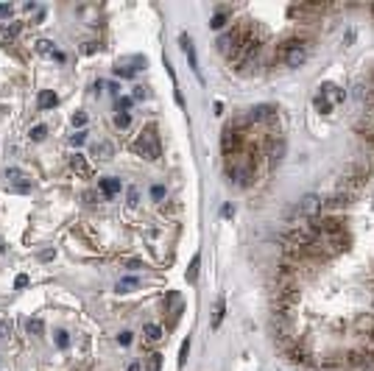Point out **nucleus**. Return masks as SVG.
Listing matches in <instances>:
<instances>
[{
    "label": "nucleus",
    "mask_w": 374,
    "mask_h": 371,
    "mask_svg": "<svg viewBox=\"0 0 374 371\" xmlns=\"http://www.w3.org/2000/svg\"><path fill=\"white\" fill-rule=\"evenodd\" d=\"M70 170H73L76 176H81V179H90V176H92L90 159H87V156H81V154H73V156H70Z\"/></svg>",
    "instance_id": "6"
},
{
    "label": "nucleus",
    "mask_w": 374,
    "mask_h": 371,
    "mask_svg": "<svg viewBox=\"0 0 374 371\" xmlns=\"http://www.w3.org/2000/svg\"><path fill=\"white\" fill-rule=\"evenodd\" d=\"M223 316H226V299H223V296H218L215 310H212V321H210V327H212V329H221Z\"/></svg>",
    "instance_id": "13"
},
{
    "label": "nucleus",
    "mask_w": 374,
    "mask_h": 371,
    "mask_svg": "<svg viewBox=\"0 0 374 371\" xmlns=\"http://www.w3.org/2000/svg\"><path fill=\"white\" fill-rule=\"evenodd\" d=\"M84 140H87V132H76L70 137V145H76V148H79V145H84Z\"/></svg>",
    "instance_id": "35"
},
{
    "label": "nucleus",
    "mask_w": 374,
    "mask_h": 371,
    "mask_svg": "<svg viewBox=\"0 0 374 371\" xmlns=\"http://www.w3.org/2000/svg\"><path fill=\"white\" fill-rule=\"evenodd\" d=\"M17 31H20V25L14 23V25H0V45H14V39H17Z\"/></svg>",
    "instance_id": "14"
},
{
    "label": "nucleus",
    "mask_w": 374,
    "mask_h": 371,
    "mask_svg": "<svg viewBox=\"0 0 374 371\" xmlns=\"http://www.w3.org/2000/svg\"><path fill=\"white\" fill-rule=\"evenodd\" d=\"M50 257H56V252H42L39 254V260H50Z\"/></svg>",
    "instance_id": "41"
},
{
    "label": "nucleus",
    "mask_w": 374,
    "mask_h": 371,
    "mask_svg": "<svg viewBox=\"0 0 374 371\" xmlns=\"http://www.w3.org/2000/svg\"><path fill=\"white\" fill-rule=\"evenodd\" d=\"M132 103H134V98H129V95L117 98V112H126V114H129V109H132Z\"/></svg>",
    "instance_id": "27"
},
{
    "label": "nucleus",
    "mask_w": 374,
    "mask_h": 371,
    "mask_svg": "<svg viewBox=\"0 0 374 371\" xmlns=\"http://www.w3.org/2000/svg\"><path fill=\"white\" fill-rule=\"evenodd\" d=\"M371 360H374V352H371Z\"/></svg>",
    "instance_id": "42"
},
{
    "label": "nucleus",
    "mask_w": 374,
    "mask_h": 371,
    "mask_svg": "<svg viewBox=\"0 0 374 371\" xmlns=\"http://www.w3.org/2000/svg\"><path fill=\"white\" fill-rule=\"evenodd\" d=\"M360 360H363V354H360V352H352V354H349V363H352V365H357Z\"/></svg>",
    "instance_id": "40"
},
{
    "label": "nucleus",
    "mask_w": 374,
    "mask_h": 371,
    "mask_svg": "<svg viewBox=\"0 0 374 371\" xmlns=\"http://www.w3.org/2000/svg\"><path fill=\"white\" fill-rule=\"evenodd\" d=\"M134 101H143V98H148V92H145V87H134Z\"/></svg>",
    "instance_id": "37"
},
{
    "label": "nucleus",
    "mask_w": 374,
    "mask_h": 371,
    "mask_svg": "<svg viewBox=\"0 0 374 371\" xmlns=\"http://www.w3.org/2000/svg\"><path fill=\"white\" fill-rule=\"evenodd\" d=\"M56 103H59V95H56L53 90H42V92H39V98H36V106H39V109H53Z\"/></svg>",
    "instance_id": "15"
},
{
    "label": "nucleus",
    "mask_w": 374,
    "mask_h": 371,
    "mask_svg": "<svg viewBox=\"0 0 374 371\" xmlns=\"http://www.w3.org/2000/svg\"><path fill=\"white\" fill-rule=\"evenodd\" d=\"M36 53H42V56H53V53H56V45L50 42V39H39V42H36Z\"/></svg>",
    "instance_id": "21"
},
{
    "label": "nucleus",
    "mask_w": 374,
    "mask_h": 371,
    "mask_svg": "<svg viewBox=\"0 0 374 371\" xmlns=\"http://www.w3.org/2000/svg\"><path fill=\"white\" fill-rule=\"evenodd\" d=\"M226 23H229V17H226V14H223V12H218V14H215V17H212V20H210V28H215V31H221V28H223V25H226Z\"/></svg>",
    "instance_id": "25"
},
{
    "label": "nucleus",
    "mask_w": 374,
    "mask_h": 371,
    "mask_svg": "<svg viewBox=\"0 0 374 371\" xmlns=\"http://www.w3.org/2000/svg\"><path fill=\"white\" fill-rule=\"evenodd\" d=\"M45 137H48V126H42V123H36V126L31 129V140H34V143H42Z\"/></svg>",
    "instance_id": "22"
},
{
    "label": "nucleus",
    "mask_w": 374,
    "mask_h": 371,
    "mask_svg": "<svg viewBox=\"0 0 374 371\" xmlns=\"http://www.w3.org/2000/svg\"><path fill=\"white\" fill-rule=\"evenodd\" d=\"M310 59V45L307 39H299V36H290L277 48V61H282L285 67H302Z\"/></svg>",
    "instance_id": "1"
},
{
    "label": "nucleus",
    "mask_w": 374,
    "mask_h": 371,
    "mask_svg": "<svg viewBox=\"0 0 374 371\" xmlns=\"http://www.w3.org/2000/svg\"><path fill=\"white\" fill-rule=\"evenodd\" d=\"M132 341H134V332H129V329H123L120 335H117V343H120V346H129Z\"/></svg>",
    "instance_id": "32"
},
{
    "label": "nucleus",
    "mask_w": 374,
    "mask_h": 371,
    "mask_svg": "<svg viewBox=\"0 0 374 371\" xmlns=\"http://www.w3.org/2000/svg\"><path fill=\"white\" fill-rule=\"evenodd\" d=\"M132 151L137 156H143V159H148V162H157L159 156H162V145H159L157 129H154V126L143 129V134H140V137L132 143Z\"/></svg>",
    "instance_id": "2"
},
{
    "label": "nucleus",
    "mask_w": 374,
    "mask_h": 371,
    "mask_svg": "<svg viewBox=\"0 0 374 371\" xmlns=\"http://www.w3.org/2000/svg\"><path fill=\"white\" fill-rule=\"evenodd\" d=\"M14 14V6L12 3H0V20H9Z\"/></svg>",
    "instance_id": "33"
},
{
    "label": "nucleus",
    "mask_w": 374,
    "mask_h": 371,
    "mask_svg": "<svg viewBox=\"0 0 374 371\" xmlns=\"http://www.w3.org/2000/svg\"><path fill=\"white\" fill-rule=\"evenodd\" d=\"M165 196H168V190H165L162 184H154V187H151V198H154V201H162Z\"/></svg>",
    "instance_id": "30"
},
{
    "label": "nucleus",
    "mask_w": 374,
    "mask_h": 371,
    "mask_svg": "<svg viewBox=\"0 0 374 371\" xmlns=\"http://www.w3.org/2000/svg\"><path fill=\"white\" fill-rule=\"evenodd\" d=\"M120 179H115V176H106V179H98V190H101L103 198H115L120 196Z\"/></svg>",
    "instance_id": "7"
},
{
    "label": "nucleus",
    "mask_w": 374,
    "mask_h": 371,
    "mask_svg": "<svg viewBox=\"0 0 374 371\" xmlns=\"http://www.w3.org/2000/svg\"><path fill=\"white\" fill-rule=\"evenodd\" d=\"M344 98H346V92L341 90L338 84H332V81H324V84L319 87V92L313 95V106H316V112L330 114L332 109L338 106V103H344Z\"/></svg>",
    "instance_id": "3"
},
{
    "label": "nucleus",
    "mask_w": 374,
    "mask_h": 371,
    "mask_svg": "<svg viewBox=\"0 0 374 371\" xmlns=\"http://www.w3.org/2000/svg\"><path fill=\"white\" fill-rule=\"evenodd\" d=\"M6 179H9V184H14L17 190H28L31 187V176L20 168H6Z\"/></svg>",
    "instance_id": "8"
},
{
    "label": "nucleus",
    "mask_w": 374,
    "mask_h": 371,
    "mask_svg": "<svg viewBox=\"0 0 374 371\" xmlns=\"http://www.w3.org/2000/svg\"><path fill=\"white\" fill-rule=\"evenodd\" d=\"M199 265H201V254H193V260H190V265H187V271H184V279L190 282V285L199 279Z\"/></svg>",
    "instance_id": "17"
},
{
    "label": "nucleus",
    "mask_w": 374,
    "mask_h": 371,
    "mask_svg": "<svg viewBox=\"0 0 374 371\" xmlns=\"http://www.w3.org/2000/svg\"><path fill=\"white\" fill-rule=\"evenodd\" d=\"M299 212H302L304 218H310V221H313L316 215H321V198L316 196V193H307V196L299 201Z\"/></svg>",
    "instance_id": "5"
},
{
    "label": "nucleus",
    "mask_w": 374,
    "mask_h": 371,
    "mask_svg": "<svg viewBox=\"0 0 374 371\" xmlns=\"http://www.w3.org/2000/svg\"><path fill=\"white\" fill-rule=\"evenodd\" d=\"M143 335H145V341L148 343H159V341H165V329L159 327V324H145L143 327Z\"/></svg>",
    "instance_id": "11"
},
{
    "label": "nucleus",
    "mask_w": 374,
    "mask_h": 371,
    "mask_svg": "<svg viewBox=\"0 0 374 371\" xmlns=\"http://www.w3.org/2000/svg\"><path fill=\"white\" fill-rule=\"evenodd\" d=\"M25 329H28V335H42V332H45V321H42V318H28V321H25Z\"/></svg>",
    "instance_id": "18"
},
{
    "label": "nucleus",
    "mask_w": 374,
    "mask_h": 371,
    "mask_svg": "<svg viewBox=\"0 0 374 371\" xmlns=\"http://www.w3.org/2000/svg\"><path fill=\"white\" fill-rule=\"evenodd\" d=\"M126 198H129V207H137V204H140V190H137V187H129Z\"/></svg>",
    "instance_id": "29"
},
{
    "label": "nucleus",
    "mask_w": 374,
    "mask_h": 371,
    "mask_svg": "<svg viewBox=\"0 0 374 371\" xmlns=\"http://www.w3.org/2000/svg\"><path fill=\"white\" fill-rule=\"evenodd\" d=\"M290 360H293V363H304V360H307V349H304V346H293V349H290Z\"/></svg>",
    "instance_id": "23"
},
{
    "label": "nucleus",
    "mask_w": 374,
    "mask_h": 371,
    "mask_svg": "<svg viewBox=\"0 0 374 371\" xmlns=\"http://www.w3.org/2000/svg\"><path fill=\"white\" fill-rule=\"evenodd\" d=\"M28 274H17V279H14V287H28Z\"/></svg>",
    "instance_id": "36"
},
{
    "label": "nucleus",
    "mask_w": 374,
    "mask_h": 371,
    "mask_svg": "<svg viewBox=\"0 0 374 371\" xmlns=\"http://www.w3.org/2000/svg\"><path fill=\"white\" fill-rule=\"evenodd\" d=\"M187 354H190V338L187 341H181V349H179V363H184Z\"/></svg>",
    "instance_id": "34"
},
{
    "label": "nucleus",
    "mask_w": 374,
    "mask_h": 371,
    "mask_svg": "<svg viewBox=\"0 0 374 371\" xmlns=\"http://www.w3.org/2000/svg\"><path fill=\"white\" fill-rule=\"evenodd\" d=\"M143 371H162V354L151 352L143 357Z\"/></svg>",
    "instance_id": "16"
},
{
    "label": "nucleus",
    "mask_w": 374,
    "mask_h": 371,
    "mask_svg": "<svg viewBox=\"0 0 374 371\" xmlns=\"http://www.w3.org/2000/svg\"><path fill=\"white\" fill-rule=\"evenodd\" d=\"M115 126H117V129H129V126H132V114L115 112Z\"/></svg>",
    "instance_id": "24"
},
{
    "label": "nucleus",
    "mask_w": 374,
    "mask_h": 371,
    "mask_svg": "<svg viewBox=\"0 0 374 371\" xmlns=\"http://www.w3.org/2000/svg\"><path fill=\"white\" fill-rule=\"evenodd\" d=\"M140 282H137V276H123L120 282H117V293H129L132 287H137Z\"/></svg>",
    "instance_id": "20"
},
{
    "label": "nucleus",
    "mask_w": 374,
    "mask_h": 371,
    "mask_svg": "<svg viewBox=\"0 0 374 371\" xmlns=\"http://www.w3.org/2000/svg\"><path fill=\"white\" fill-rule=\"evenodd\" d=\"M274 112L277 109L268 106V103H263V106L252 109V123H268V120H274Z\"/></svg>",
    "instance_id": "12"
},
{
    "label": "nucleus",
    "mask_w": 374,
    "mask_h": 371,
    "mask_svg": "<svg viewBox=\"0 0 374 371\" xmlns=\"http://www.w3.org/2000/svg\"><path fill=\"white\" fill-rule=\"evenodd\" d=\"M324 12V6H290L288 14L293 20H302V17H316V14Z\"/></svg>",
    "instance_id": "10"
},
{
    "label": "nucleus",
    "mask_w": 374,
    "mask_h": 371,
    "mask_svg": "<svg viewBox=\"0 0 374 371\" xmlns=\"http://www.w3.org/2000/svg\"><path fill=\"white\" fill-rule=\"evenodd\" d=\"M179 45H181V50L187 53V61H190V70H193V76L199 78V84H204V76H201V67H199V53H196V45H193V39L187 34H181L179 36Z\"/></svg>",
    "instance_id": "4"
},
{
    "label": "nucleus",
    "mask_w": 374,
    "mask_h": 371,
    "mask_svg": "<svg viewBox=\"0 0 374 371\" xmlns=\"http://www.w3.org/2000/svg\"><path fill=\"white\" fill-rule=\"evenodd\" d=\"M92 156H98L101 162H109L115 156V145L109 143V140H98V143L92 145Z\"/></svg>",
    "instance_id": "9"
},
{
    "label": "nucleus",
    "mask_w": 374,
    "mask_h": 371,
    "mask_svg": "<svg viewBox=\"0 0 374 371\" xmlns=\"http://www.w3.org/2000/svg\"><path fill=\"white\" fill-rule=\"evenodd\" d=\"M126 371H143V360H132V363L126 365Z\"/></svg>",
    "instance_id": "38"
},
{
    "label": "nucleus",
    "mask_w": 374,
    "mask_h": 371,
    "mask_svg": "<svg viewBox=\"0 0 374 371\" xmlns=\"http://www.w3.org/2000/svg\"><path fill=\"white\" fill-rule=\"evenodd\" d=\"M137 73H140L137 67H129L126 61H117L115 65V76H120V78H134Z\"/></svg>",
    "instance_id": "19"
},
{
    "label": "nucleus",
    "mask_w": 374,
    "mask_h": 371,
    "mask_svg": "<svg viewBox=\"0 0 374 371\" xmlns=\"http://www.w3.org/2000/svg\"><path fill=\"white\" fill-rule=\"evenodd\" d=\"M12 321H9V318H0V338H9L12 335Z\"/></svg>",
    "instance_id": "28"
},
{
    "label": "nucleus",
    "mask_w": 374,
    "mask_h": 371,
    "mask_svg": "<svg viewBox=\"0 0 374 371\" xmlns=\"http://www.w3.org/2000/svg\"><path fill=\"white\" fill-rule=\"evenodd\" d=\"M221 215L223 218H232V215H235V207H232V204H226V207L221 210Z\"/></svg>",
    "instance_id": "39"
},
{
    "label": "nucleus",
    "mask_w": 374,
    "mask_h": 371,
    "mask_svg": "<svg viewBox=\"0 0 374 371\" xmlns=\"http://www.w3.org/2000/svg\"><path fill=\"white\" fill-rule=\"evenodd\" d=\"M73 126H76V129H84V126H87V112H76V114H73Z\"/></svg>",
    "instance_id": "31"
},
{
    "label": "nucleus",
    "mask_w": 374,
    "mask_h": 371,
    "mask_svg": "<svg viewBox=\"0 0 374 371\" xmlns=\"http://www.w3.org/2000/svg\"><path fill=\"white\" fill-rule=\"evenodd\" d=\"M56 346L59 349L70 346V332H67V329H59V332H56Z\"/></svg>",
    "instance_id": "26"
}]
</instances>
